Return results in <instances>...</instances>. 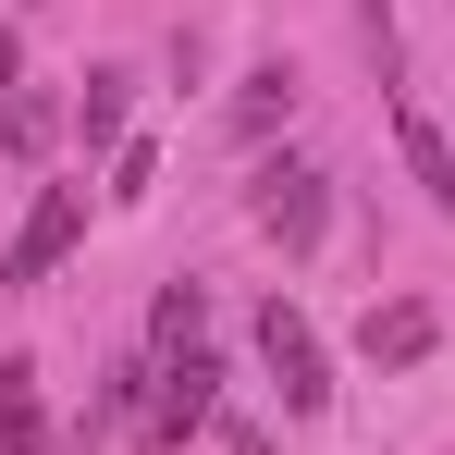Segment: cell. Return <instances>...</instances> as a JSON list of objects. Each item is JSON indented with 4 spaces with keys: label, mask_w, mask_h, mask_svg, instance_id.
Returning <instances> with one entry per match:
<instances>
[{
    "label": "cell",
    "mask_w": 455,
    "mask_h": 455,
    "mask_svg": "<svg viewBox=\"0 0 455 455\" xmlns=\"http://www.w3.org/2000/svg\"><path fill=\"white\" fill-rule=\"evenodd\" d=\"M394 148H406V172L431 185V210L455 222V148H443V124H431V111H394Z\"/></svg>",
    "instance_id": "obj_7"
},
{
    "label": "cell",
    "mask_w": 455,
    "mask_h": 455,
    "mask_svg": "<svg viewBox=\"0 0 455 455\" xmlns=\"http://www.w3.org/2000/svg\"><path fill=\"white\" fill-rule=\"evenodd\" d=\"M75 234H86V185H37V210L0 246V283H50V271L75 259Z\"/></svg>",
    "instance_id": "obj_3"
},
{
    "label": "cell",
    "mask_w": 455,
    "mask_h": 455,
    "mask_svg": "<svg viewBox=\"0 0 455 455\" xmlns=\"http://www.w3.org/2000/svg\"><path fill=\"white\" fill-rule=\"evenodd\" d=\"M296 111V75H246V99H234V136H271Z\"/></svg>",
    "instance_id": "obj_9"
},
{
    "label": "cell",
    "mask_w": 455,
    "mask_h": 455,
    "mask_svg": "<svg viewBox=\"0 0 455 455\" xmlns=\"http://www.w3.org/2000/svg\"><path fill=\"white\" fill-rule=\"evenodd\" d=\"M12 75H25V37L0 25V111H12Z\"/></svg>",
    "instance_id": "obj_13"
},
{
    "label": "cell",
    "mask_w": 455,
    "mask_h": 455,
    "mask_svg": "<svg viewBox=\"0 0 455 455\" xmlns=\"http://www.w3.org/2000/svg\"><path fill=\"white\" fill-rule=\"evenodd\" d=\"M148 332H160V357H172V345H210V296H197V283H172Z\"/></svg>",
    "instance_id": "obj_10"
},
{
    "label": "cell",
    "mask_w": 455,
    "mask_h": 455,
    "mask_svg": "<svg viewBox=\"0 0 455 455\" xmlns=\"http://www.w3.org/2000/svg\"><path fill=\"white\" fill-rule=\"evenodd\" d=\"M0 455H50V406H37V357H0Z\"/></svg>",
    "instance_id": "obj_6"
},
{
    "label": "cell",
    "mask_w": 455,
    "mask_h": 455,
    "mask_svg": "<svg viewBox=\"0 0 455 455\" xmlns=\"http://www.w3.org/2000/svg\"><path fill=\"white\" fill-rule=\"evenodd\" d=\"M320 222H332V197H320V172H307V160H271V172H259V234H271V246H320Z\"/></svg>",
    "instance_id": "obj_4"
},
{
    "label": "cell",
    "mask_w": 455,
    "mask_h": 455,
    "mask_svg": "<svg viewBox=\"0 0 455 455\" xmlns=\"http://www.w3.org/2000/svg\"><path fill=\"white\" fill-rule=\"evenodd\" d=\"M431 332H443L431 307L394 296V307H370V320H357V357H370V370H419V357H431Z\"/></svg>",
    "instance_id": "obj_5"
},
{
    "label": "cell",
    "mask_w": 455,
    "mask_h": 455,
    "mask_svg": "<svg viewBox=\"0 0 455 455\" xmlns=\"http://www.w3.org/2000/svg\"><path fill=\"white\" fill-rule=\"evenodd\" d=\"M124 99H136V75H86V99H75V136H86V148L124 136Z\"/></svg>",
    "instance_id": "obj_8"
},
{
    "label": "cell",
    "mask_w": 455,
    "mask_h": 455,
    "mask_svg": "<svg viewBox=\"0 0 455 455\" xmlns=\"http://www.w3.org/2000/svg\"><path fill=\"white\" fill-rule=\"evenodd\" d=\"M259 370H271V394H283L296 419H320V406H332V357H320V332H307L296 296L259 307Z\"/></svg>",
    "instance_id": "obj_2"
},
{
    "label": "cell",
    "mask_w": 455,
    "mask_h": 455,
    "mask_svg": "<svg viewBox=\"0 0 455 455\" xmlns=\"http://www.w3.org/2000/svg\"><path fill=\"white\" fill-rule=\"evenodd\" d=\"M357 25H370V50H381V75H394V0H357Z\"/></svg>",
    "instance_id": "obj_11"
},
{
    "label": "cell",
    "mask_w": 455,
    "mask_h": 455,
    "mask_svg": "<svg viewBox=\"0 0 455 455\" xmlns=\"http://www.w3.org/2000/svg\"><path fill=\"white\" fill-rule=\"evenodd\" d=\"M210 419H222V357H210V345H172V357L148 370L136 431H148V443H185V431H210Z\"/></svg>",
    "instance_id": "obj_1"
},
{
    "label": "cell",
    "mask_w": 455,
    "mask_h": 455,
    "mask_svg": "<svg viewBox=\"0 0 455 455\" xmlns=\"http://www.w3.org/2000/svg\"><path fill=\"white\" fill-rule=\"evenodd\" d=\"M210 431H222V455H271V431H259V419H210Z\"/></svg>",
    "instance_id": "obj_12"
}]
</instances>
